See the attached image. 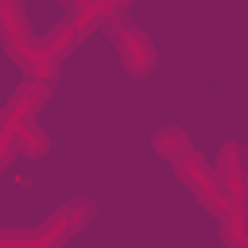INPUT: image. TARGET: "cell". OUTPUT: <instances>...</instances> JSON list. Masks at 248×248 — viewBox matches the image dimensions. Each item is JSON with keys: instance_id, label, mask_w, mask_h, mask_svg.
I'll use <instances>...</instances> for the list:
<instances>
[{"instance_id": "cell-3", "label": "cell", "mask_w": 248, "mask_h": 248, "mask_svg": "<svg viewBox=\"0 0 248 248\" xmlns=\"http://www.w3.org/2000/svg\"><path fill=\"white\" fill-rule=\"evenodd\" d=\"M93 217H97V202L78 194L35 229H0V248H66Z\"/></svg>"}, {"instance_id": "cell-4", "label": "cell", "mask_w": 248, "mask_h": 248, "mask_svg": "<svg viewBox=\"0 0 248 248\" xmlns=\"http://www.w3.org/2000/svg\"><path fill=\"white\" fill-rule=\"evenodd\" d=\"M97 31H105V35H108V43L116 46L120 66H124V74H128V78L143 81V78H151V74H155L159 50H155V43L147 39V31H140V27L128 19V12H108V16L101 19V27H97Z\"/></svg>"}, {"instance_id": "cell-9", "label": "cell", "mask_w": 248, "mask_h": 248, "mask_svg": "<svg viewBox=\"0 0 248 248\" xmlns=\"http://www.w3.org/2000/svg\"><path fill=\"white\" fill-rule=\"evenodd\" d=\"M62 4H66V8H70V4H74V0H62Z\"/></svg>"}, {"instance_id": "cell-6", "label": "cell", "mask_w": 248, "mask_h": 248, "mask_svg": "<svg viewBox=\"0 0 248 248\" xmlns=\"http://www.w3.org/2000/svg\"><path fill=\"white\" fill-rule=\"evenodd\" d=\"M12 159H16V147H12V140L0 132V174L8 170V163H12Z\"/></svg>"}, {"instance_id": "cell-8", "label": "cell", "mask_w": 248, "mask_h": 248, "mask_svg": "<svg viewBox=\"0 0 248 248\" xmlns=\"http://www.w3.org/2000/svg\"><path fill=\"white\" fill-rule=\"evenodd\" d=\"M4 8H23V0H0V12Z\"/></svg>"}, {"instance_id": "cell-2", "label": "cell", "mask_w": 248, "mask_h": 248, "mask_svg": "<svg viewBox=\"0 0 248 248\" xmlns=\"http://www.w3.org/2000/svg\"><path fill=\"white\" fill-rule=\"evenodd\" d=\"M54 85H58V81H46V78H23V81L12 89L8 105L0 108V132L12 140L16 155L43 159V155L50 151V136L43 132L39 112H43V105L50 101Z\"/></svg>"}, {"instance_id": "cell-5", "label": "cell", "mask_w": 248, "mask_h": 248, "mask_svg": "<svg viewBox=\"0 0 248 248\" xmlns=\"http://www.w3.org/2000/svg\"><path fill=\"white\" fill-rule=\"evenodd\" d=\"M217 186L225 194V205L232 209H248V147L240 140H229L221 151H217Z\"/></svg>"}, {"instance_id": "cell-1", "label": "cell", "mask_w": 248, "mask_h": 248, "mask_svg": "<svg viewBox=\"0 0 248 248\" xmlns=\"http://www.w3.org/2000/svg\"><path fill=\"white\" fill-rule=\"evenodd\" d=\"M151 147H155V155H163L170 167H174V174H178V182L194 194V202L205 209V213H225V194H221V186H217V174H213V167L205 163V155L194 147V140L186 136V128H178V124H163L155 136H151Z\"/></svg>"}, {"instance_id": "cell-7", "label": "cell", "mask_w": 248, "mask_h": 248, "mask_svg": "<svg viewBox=\"0 0 248 248\" xmlns=\"http://www.w3.org/2000/svg\"><path fill=\"white\" fill-rule=\"evenodd\" d=\"M128 4H132V0H108V8H112V12H128Z\"/></svg>"}]
</instances>
